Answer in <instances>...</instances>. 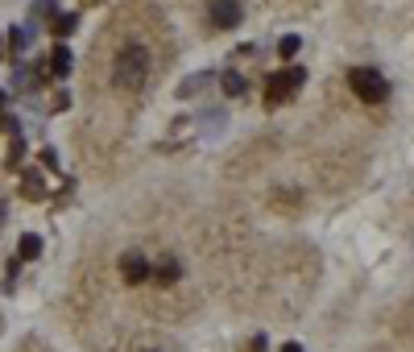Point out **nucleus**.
<instances>
[{
    "instance_id": "1",
    "label": "nucleus",
    "mask_w": 414,
    "mask_h": 352,
    "mask_svg": "<svg viewBox=\"0 0 414 352\" xmlns=\"http://www.w3.org/2000/svg\"><path fill=\"white\" fill-rule=\"evenodd\" d=\"M112 79L125 91L145 88V79H149V50L145 46H125L116 54V62H112Z\"/></svg>"
},
{
    "instance_id": "2",
    "label": "nucleus",
    "mask_w": 414,
    "mask_h": 352,
    "mask_svg": "<svg viewBox=\"0 0 414 352\" xmlns=\"http://www.w3.org/2000/svg\"><path fill=\"white\" fill-rule=\"evenodd\" d=\"M348 88L357 91L365 104H381V100L389 95L385 75H381V71H373V67H352V71H348Z\"/></svg>"
},
{
    "instance_id": "3",
    "label": "nucleus",
    "mask_w": 414,
    "mask_h": 352,
    "mask_svg": "<svg viewBox=\"0 0 414 352\" xmlns=\"http://www.w3.org/2000/svg\"><path fill=\"white\" fill-rule=\"evenodd\" d=\"M307 83V71H298V67H290L286 75H274L270 83H265V104L270 108H277L282 100H290L294 95V88H303Z\"/></svg>"
},
{
    "instance_id": "4",
    "label": "nucleus",
    "mask_w": 414,
    "mask_h": 352,
    "mask_svg": "<svg viewBox=\"0 0 414 352\" xmlns=\"http://www.w3.org/2000/svg\"><path fill=\"white\" fill-rule=\"evenodd\" d=\"M207 13H212V21H216L220 29H236L240 17H244V13H240V0H212Z\"/></svg>"
},
{
    "instance_id": "5",
    "label": "nucleus",
    "mask_w": 414,
    "mask_h": 352,
    "mask_svg": "<svg viewBox=\"0 0 414 352\" xmlns=\"http://www.w3.org/2000/svg\"><path fill=\"white\" fill-rule=\"evenodd\" d=\"M120 278H125L129 286H141V282L149 278V262H145L141 253H125V257H120Z\"/></svg>"
},
{
    "instance_id": "6",
    "label": "nucleus",
    "mask_w": 414,
    "mask_h": 352,
    "mask_svg": "<svg viewBox=\"0 0 414 352\" xmlns=\"http://www.w3.org/2000/svg\"><path fill=\"white\" fill-rule=\"evenodd\" d=\"M50 54H54V58H50V75H58V79H62V75L71 71V50H67V46H54Z\"/></svg>"
},
{
    "instance_id": "7",
    "label": "nucleus",
    "mask_w": 414,
    "mask_h": 352,
    "mask_svg": "<svg viewBox=\"0 0 414 352\" xmlns=\"http://www.w3.org/2000/svg\"><path fill=\"white\" fill-rule=\"evenodd\" d=\"M38 253H42V236H34V232H25V236H21V257H25V262H34Z\"/></svg>"
},
{
    "instance_id": "8",
    "label": "nucleus",
    "mask_w": 414,
    "mask_h": 352,
    "mask_svg": "<svg viewBox=\"0 0 414 352\" xmlns=\"http://www.w3.org/2000/svg\"><path fill=\"white\" fill-rule=\"evenodd\" d=\"M149 273H158V278H162V282H174V278H179V262H174V257H166V262L158 265V269H153V265H149Z\"/></svg>"
},
{
    "instance_id": "9",
    "label": "nucleus",
    "mask_w": 414,
    "mask_h": 352,
    "mask_svg": "<svg viewBox=\"0 0 414 352\" xmlns=\"http://www.w3.org/2000/svg\"><path fill=\"white\" fill-rule=\"evenodd\" d=\"M220 83H224V91H228V95H244V79H240L236 71H224V79H220Z\"/></svg>"
},
{
    "instance_id": "10",
    "label": "nucleus",
    "mask_w": 414,
    "mask_h": 352,
    "mask_svg": "<svg viewBox=\"0 0 414 352\" xmlns=\"http://www.w3.org/2000/svg\"><path fill=\"white\" fill-rule=\"evenodd\" d=\"M298 38H294V34H286V38H282V42H277V54H282V58H294V50H298Z\"/></svg>"
},
{
    "instance_id": "11",
    "label": "nucleus",
    "mask_w": 414,
    "mask_h": 352,
    "mask_svg": "<svg viewBox=\"0 0 414 352\" xmlns=\"http://www.w3.org/2000/svg\"><path fill=\"white\" fill-rule=\"evenodd\" d=\"M8 46H13V54H21V50L29 46V34H25V29H13V34H8Z\"/></svg>"
},
{
    "instance_id": "12",
    "label": "nucleus",
    "mask_w": 414,
    "mask_h": 352,
    "mask_svg": "<svg viewBox=\"0 0 414 352\" xmlns=\"http://www.w3.org/2000/svg\"><path fill=\"white\" fill-rule=\"evenodd\" d=\"M54 34H62V38H67V34H75V17H67V13H62V17H54Z\"/></svg>"
},
{
    "instance_id": "13",
    "label": "nucleus",
    "mask_w": 414,
    "mask_h": 352,
    "mask_svg": "<svg viewBox=\"0 0 414 352\" xmlns=\"http://www.w3.org/2000/svg\"><path fill=\"white\" fill-rule=\"evenodd\" d=\"M25 195L29 199H42V178L38 175H25Z\"/></svg>"
},
{
    "instance_id": "14",
    "label": "nucleus",
    "mask_w": 414,
    "mask_h": 352,
    "mask_svg": "<svg viewBox=\"0 0 414 352\" xmlns=\"http://www.w3.org/2000/svg\"><path fill=\"white\" fill-rule=\"evenodd\" d=\"M282 352H303L298 344H282Z\"/></svg>"
},
{
    "instance_id": "15",
    "label": "nucleus",
    "mask_w": 414,
    "mask_h": 352,
    "mask_svg": "<svg viewBox=\"0 0 414 352\" xmlns=\"http://www.w3.org/2000/svg\"><path fill=\"white\" fill-rule=\"evenodd\" d=\"M88 4H99V0H88Z\"/></svg>"
},
{
    "instance_id": "16",
    "label": "nucleus",
    "mask_w": 414,
    "mask_h": 352,
    "mask_svg": "<svg viewBox=\"0 0 414 352\" xmlns=\"http://www.w3.org/2000/svg\"><path fill=\"white\" fill-rule=\"evenodd\" d=\"M0 216H4V208H0Z\"/></svg>"
},
{
    "instance_id": "17",
    "label": "nucleus",
    "mask_w": 414,
    "mask_h": 352,
    "mask_svg": "<svg viewBox=\"0 0 414 352\" xmlns=\"http://www.w3.org/2000/svg\"><path fill=\"white\" fill-rule=\"evenodd\" d=\"M149 352H153V348H149Z\"/></svg>"
}]
</instances>
